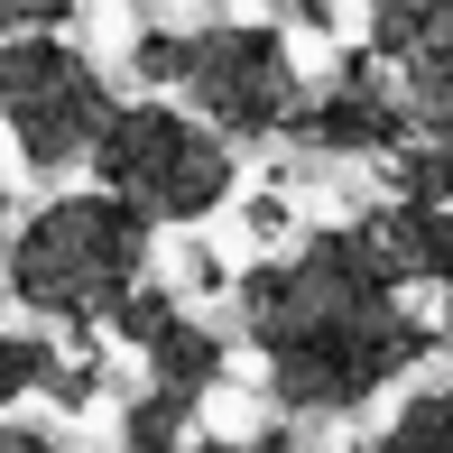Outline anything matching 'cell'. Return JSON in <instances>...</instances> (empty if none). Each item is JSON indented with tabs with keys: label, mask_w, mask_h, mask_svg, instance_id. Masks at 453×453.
Instances as JSON below:
<instances>
[{
	"label": "cell",
	"mask_w": 453,
	"mask_h": 453,
	"mask_svg": "<svg viewBox=\"0 0 453 453\" xmlns=\"http://www.w3.org/2000/svg\"><path fill=\"white\" fill-rule=\"evenodd\" d=\"M232 305L287 417H352L435 361V324L407 305L398 269L361 222H324L296 250L241 269Z\"/></svg>",
	"instance_id": "1"
},
{
	"label": "cell",
	"mask_w": 453,
	"mask_h": 453,
	"mask_svg": "<svg viewBox=\"0 0 453 453\" xmlns=\"http://www.w3.org/2000/svg\"><path fill=\"white\" fill-rule=\"evenodd\" d=\"M157 259V222H139L120 195H56L37 203L10 232L0 269H10V296L47 324H102L120 305V287H139Z\"/></svg>",
	"instance_id": "2"
},
{
	"label": "cell",
	"mask_w": 453,
	"mask_h": 453,
	"mask_svg": "<svg viewBox=\"0 0 453 453\" xmlns=\"http://www.w3.org/2000/svg\"><path fill=\"white\" fill-rule=\"evenodd\" d=\"M84 167H93L102 195H120L139 222H203V213H222L232 185H241L232 139H213L195 111H176V102H111V120H102Z\"/></svg>",
	"instance_id": "3"
},
{
	"label": "cell",
	"mask_w": 453,
	"mask_h": 453,
	"mask_svg": "<svg viewBox=\"0 0 453 453\" xmlns=\"http://www.w3.org/2000/svg\"><path fill=\"white\" fill-rule=\"evenodd\" d=\"M102 120H111V84L93 56H74L56 28L0 37V130H10L28 176H65L93 157Z\"/></svg>",
	"instance_id": "4"
},
{
	"label": "cell",
	"mask_w": 453,
	"mask_h": 453,
	"mask_svg": "<svg viewBox=\"0 0 453 453\" xmlns=\"http://www.w3.org/2000/svg\"><path fill=\"white\" fill-rule=\"evenodd\" d=\"M185 111L213 139H278L287 111H296V56H287L278 28H250V19H213V28H176V84Z\"/></svg>",
	"instance_id": "5"
},
{
	"label": "cell",
	"mask_w": 453,
	"mask_h": 453,
	"mask_svg": "<svg viewBox=\"0 0 453 453\" xmlns=\"http://www.w3.org/2000/svg\"><path fill=\"white\" fill-rule=\"evenodd\" d=\"M278 139H296V149H315V157H388L398 139H417V120H407L398 84L380 74V56L352 47L315 93H296V111H287Z\"/></svg>",
	"instance_id": "6"
},
{
	"label": "cell",
	"mask_w": 453,
	"mask_h": 453,
	"mask_svg": "<svg viewBox=\"0 0 453 453\" xmlns=\"http://www.w3.org/2000/svg\"><path fill=\"white\" fill-rule=\"evenodd\" d=\"M370 56L398 74L417 139H444V120H453V0H370Z\"/></svg>",
	"instance_id": "7"
},
{
	"label": "cell",
	"mask_w": 453,
	"mask_h": 453,
	"mask_svg": "<svg viewBox=\"0 0 453 453\" xmlns=\"http://www.w3.org/2000/svg\"><path fill=\"white\" fill-rule=\"evenodd\" d=\"M361 232L380 241V259L398 269V287H444L453 278V203L444 195H388Z\"/></svg>",
	"instance_id": "8"
},
{
	"label": "cell",
	"mask_w": 453,
	"mask_h": 453,
	"mask_svg": "<svg viewBox=\"0 0 453 453\" xmlns=\"http://www.w3.org/2000/svg\"><path fill=\"white\" fill-rule=\"evenodd\" d=\"M139 361H149V380H157V388H176V398H195V407H203L222 380H232V334H213V324H195V315L176 305V315L157 324L149 342H139Z\"/></svg>",
	"instance_id": "9"
},
{
	"label": "cell",
	"mask_w": 453,
	"mask_h": 453,
	"mask_svg": "<svg viewBox=\"0 0 453 453\" xmlns=\"http://www.w3.org/2000/svg\"><path fill=\"white\" fill-rule=\"evenodd\" d=\"M370 453H453V398H444V380H417V388H407V407L380 426Z\"/></svg>",
	"instance_id": "10"
},
{
	"label": "cell",
	"mask_w": 453,
	"mask_h": 453,
	"mask_svg": "<svg viewBox=\"0 0 453 453\" xmlns=\"http://www.w3.org/2000/svg\"><path fill=\"white\" fill-rule=\"evenodd\" d=\"M195 435V398H176V388H139L130 407H120V453H176Z\"/></svg>",
	"instance_id": "11"
},
{
	"label": "cell",
	"mask_w": 453,
	"mask_h": 453,
	"mask_svg": "<svg viewBox=\"0 0 453 453\" xmlns=\"http://www.w3.org/2000/svg\"><path fill=\"white\" fill-rule=\"evenodd\" d=\"M47 361H56V342H47V334H10V324H0V417H10L19 398H37Z\"/></svg>",
	"instance_id": "12"
},
{
	"label": "cell",
	"mask_w": 453,
	"mask_h": 453,
	"mask_svg": "<svg viewBox=\"0 0 453 453\" xmlns=\"http://www.w3.org/2000/svg\"><path fill=\"white\" fill-rule=\"evenodd\" d=\"M167 315H176V287H149V278H139V287H120V305H111L102 324H111V334H120V342L139 352V342H149V334H157Z\"/></svg>",
	"instance_id": "13"
},
{
	"label": "cell",
	"mask_w": 453,
	"mask_h": 453,
	"mask_svg": "<svg viewBox=\"0 0 453 453\" xmlns=\"http://www.w3.org/2000/svg\"><path fill=\"white\" fill-rule=\"evenodd\" d=\"M37 398H56V407H74V417H84V407L102 398V361H93V352H56L47 380H37Z\"/></svg>",
	"instance_id": "14"
},
{
	"label": "cell",
	"mask_w": 453,
	"mask_h": 453,
	"mask_svg": "<svg viewBox=\"0 0 453 453\" xmlns=\"http://www.w3.org/2000/svg\"><path fill=\"white\" fill-rule=\"evenodd\" d=\"M176 453H305L287 426H259V435H185Z\"/></svg>",
	"instance_id": "15"
},
{
	"label": "cell",
	"mask_w": 453,
	"mask_h": 453,
	"mask_svg": "<svg viewBox=\"0 0 453 453\" xmlns=\"http://www.w3.org/2000/svg\"><path fill=\"white\" fill-rule=\"evenodd\" d=\"M130 74H139V84H176V28H149V37H139V47H130Z\"/></svg>",
	"instance_id": "16"
},
{
	"label": "cell",
	"mask_w": 453,
	"mask_h": 453,
	"mask_svg": "<svg viewBox=\"0 0 453 453\" xmlns=\"http://www.w3.org/2000/svg\"><path fill=\"white\" fill-rule=\"evenodd\" d=\"M74 19V0H0V37H19V28H65Z\"/></svg>",
	"instance_id": "17"
},
{
	"label": "cell",
	"mask_w": 453,
	"mask_h": 453,
	"mask_svg": "<svg viewBox=\"0 0 453 453\" xmlns=\"http://www.w3.org/2000/svg\"><path fill=\"white\" fill-rule=\"evenodd\" d=\"M0 453H65L56 426H28V417H0Z\"/></svg>",
	"instance_id": "18"
},
{
	"label": "cell",
	"mask_w": 453,
	"mask_h": 453,
	"mask_svg": "<svg viewBox=\"0 0 453 453\" xmlns=\"http://www.w3.org/2000/svg\"><path fill=\"white\" fill-rule=\"evenodd\" d=\"M269 10H287V19H305V28H334V19H342V0H269Z\"/></svg>",
	"instance_id": "19"
},
{
	"label": "cell",
	"mask_w": 453,
	"mask_h": 453,
	"mask_svg": "<svg viewBox=\"0 0 453 453\" xmlns=\"http://www.w3.org/2000/svg\"><path fill=\"white\" fill-rule=\"evenodd\" d=\"M250 232H259V241H278V232H287V203H278V195H259V203H250Z\"/></svg>",
	"instance_id": "20"
},
{
	"label": "cell",
	"mask_w": 453,
	"mask_h": 453,
	"mask_svg": "<svg viewBox=\"0 0 453 453\" xmlns=\"http://www.w3.org/2000/svg\"><path fill=\"white\" fill-rule=\"evenodd\" d=\"M0 250H10V185H0Z\"/></svg>",
	"instance_id": "21"
}]
</instances>
